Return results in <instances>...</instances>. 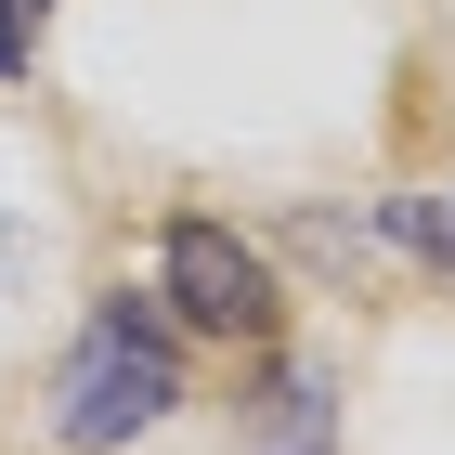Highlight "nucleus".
<instances>
[{"mask_svg":"<svg viewBox=\"0 0 455 455\" xmlns=\"http://www.w3.org/2000/svg\"><path fill=\"white\" fill-rule=\"evenodd\" d=\"M27 52H39V0H0V78H27Z\"/></svg>","mask_w":455,"mask_h":455,"instance_id":"20e7f679","label":"nucleus"},{"mask_svg":"<svg viewBox=\"0 0 455 455\" xmlns=\"http://www.w3.org/2000/svg\"><path fill=\"white\" fill-rule=\"evenodd\" d=\"M182 403V364H170V325L143 313V299H105L92 313V339H78V364L52 378V429H66L78 455L131 443V429H156Z\"/></svg>","mask_w":455,"mask_h":455,"instance_id":"f257e3e1","label":"nucleus"},{"mask_svg":"<svg viewBox=\"0 0 455 455\" xmlns=\"http://www.w3.org/2000/svg\"><path fill=\"white\" fill-rule=\"evenodd\" d=\"M390 235H403V247H429V260L455 274V196H403V209H390Z\"/></svg>","mask_w":455,"mask_h":455,"instance_id":"7ed1b4c3","label":"nucleus"},{"mask_svg":"<svg viewBox=\"0 0 455 455\" xmlns=\"http://www.w3.org/2000/svg\"><path fill=\"white\" fill-rule=\"evenodd\" d=\"M170 299L209 339H274V274H260V247H235L221 221H182L170 235Z\"/></svg>","mask_w":455,"mask_h":455,"instance_id":"f03ea898","label":"nucleus"},{"mask_svg":"<svg viewBox=\"0 0 455 455\" xmlns=\"http://www.w3.org/2000/svg\"><path fill=\"white\" fill-rule=\"evenodd\" d=\"M13 260H27V247H13V235H0V286H13Z\"/></svg>","mask_w":455,"mask_h":455,"instance_id":"39448f33","label":"nucleus"}]
</instances>
